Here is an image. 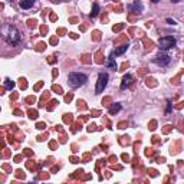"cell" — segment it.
<instances>
[{
  "label": "cell",
  "instance_id": "e0dca14e",
  "mask_svg": "<svg viewBox=\"0 0 184 184\" xmlns=\"http://www.w3.org/2000/svg\"><path fill=\"white\" fill-rule=\"evenodd\" d=\"M171 2H174V3H177V2H180V0H171Z\"/></svg>",
  "mask_w": 184,
  "mask_h": 184
},
{
  "label": "cell",
  "instance_id": "7a4b0ae2",
  "mask_svg": "<svg viewBox=\"0 0 184 184\" xmlns=\"http://www.w3.org/2000/svg\"><path fill=\"white\" fill-rule=\"evenodd\" d=\"M88 81V76L85 73H81V72H72L68 76V82L72 88H79V86H84Z\"/></svg>",
  "mask_w": 184,
  "mask_h": 184
},
{
  "label": "cell",
  "instance_id": "9a60e30c",
  "mask_svg": "<svg viewBox=\"0 0 184 184\" xmlns=\"http://www.w3.org/2000/svg\"><path fill=\"white\" fill-rule=\"evenodd\" d=\"M167 22L170 23V25H176V23H177V22L174 20V19H167Z\"/></svg>",
  "mask_w": 184,
  "mask_h": 184
},
{
  "label": "cell",
  "instance_id": "6da1fadb",
  "mask_svg": "<svg viewBox=\"0 0 184 184\" xmlns=\"http://www.w3.org/2000/svg\"><path fill=\"white\" fill-rule=\"evenodd\" d=\"M0 38L10 46H17L22 42V32L12 23H4L0 27Z\"/></svg>",
  "mask_w": 184,
  "mask_h": 184
},
{
  "label": "cell",
  "instance_id": "5bb4252c",
  "mask_svg": "<svg viewBox=\"0 0 184 184\" xmlns=\"http://www.w3.org/2000/svg\"><path fill=\"white\" fill-rule=\"evenodd\" d=\"M165 112H167V114L171 112V102H170V101L167 102V111H165Z\"/></svg>",
  "mask_w": 184,
  "mask_h": 184
},
{
  "label": "cell",
  "instance_id": "9c48e42d",
  "mask_svg": "<svg viewBox=\"0 0 184 184\" xmlns=\"http://www.w3.org/2000/svg\"><path fill=\"white\" fill-rule=\"evenodd\" d=\"M131 10H134V12H138L141 13L142 12V3H140V2H134V3L130 6Z\"/></svg>",
  "mask_w": 184,
  "mask_h": 184
},
{
  "label": "cell",
  "instance_id": "8992f818",
  "mask_svg": "<svg viewBox=\"0 0 184 184\" xmlns=\"http://www.w3.org/2000/svg\"><path fill=\"white\" fill-rule=\"evenodd\" d=\"M128 43H127V45H121V46H118L117 49H114L112 50V53H111V56H109V58H112V59H115L117 58V56H119V55H122V53H125L127 52V49H128Z\"/></svg>",
  "mask_w": 184,
  "mask_h": 184
},
{
  "label": "cell",
  "instance_id": "ba28073f",
  "mask_svg": "<svg viewBox=\"0 0 184 184\" xmlns=\"http://www.w3.org/2000/svg\"><path fill=\"white\" fill-rule=\"evenodd\" d=\"M35 4V0H20V3H19V6H20L23 10H27V9H32Z\"/></svg>",
  "mask_w": 184,
  "mask_h": 184
},
{
  "label": "cell",
  "instance_id": "277c9868",
  "mask_svg": "<svg viewBox=\"0 0 184 184\" xmlns=\"http://www.w3.org/2000/svg\"><path fill=\"white\" fill-rule=\"evenodd\" d=\"M177 43V40L173 36H164V38H161L158 40V45L160 48L163 50H168V49H171V48H174Z\"/></svg>",
  "mask_w": 184,
  "mask_h": 184
},
{
  "label": "cell",
  "instance_id": "30bf717a",
  "mask_svg": "<svg viewBox=\"0 0 184 184\" xmlns=\"http://www.w3.org/2000/svg\"><path fill=\"white\" fill-rule=\"evenodd\" d=\"M98 13H99V4L94 3V6H92V12H91V17L92 19H95V17L98 16Z\"/></svg>",
  "mask_w": 184,
  "mask_h": 184
},
{
  "label": "cell",
  "instance_id": "3957f363",
  "mask_svg": "<svg viewBox=\"0 0 184 184\" xmlns=\"http://www.w3.org/2000/svg\"><path fill=\"white\" fill-rule=\"evenodd\" d=\"M108 73H105V72H101L99 75H98V81H96V88H95V92L96 94H101V92H104V89L107 88V85H108Z\"/></svg>",
  "mask_w": 184,
  "mask_h": 184
},
{
  "label": "cell",
  "instance_id": "5b68a950",
  "mask_svg": "<svg viewBox=\"0 0 184 184\" xmlns=\"http://www.w3.org/2000/svg\"><path fill=\"white\" fill-rule=\"evenodd\" d=\"M170 62H171V58H170L168 55H158V56L155 58V63H158L161 66H167Z\"/></svg>",
  "mask_w": 184,
  "mask_h": 184
},
{
  "label": "cell",
  "instance_id": "52a82bcc",
  "mask_svg": "<svg viewBox=\"0 0 184 184\" xmlns=\"http://www.w3.org/2000/svg\"><path fill=\"white\" fill-rule=\"evenodd\" d=\"M131 82H132V76H131L130 73L124 75V76H122V81H121V89L128 88V86L131 85Z\"/></svg>",
  "mask_w": 184,
  "mask_h": 184
},
{
  "label": "cell",
  "instance_id": "8fae6325",
  "mask_svg": "<svg viewBox=\"0 0 184 184\" xmlns=\"http://www.w3.org/2000/svg\"><path fill=\"white\" fill-rule=\"evenodd\" d=\"M119 111H121V104H115L109 108V114H111V115H115V114L119 112Z\"/></svg>",
  "mask_w": 184,
  "mask_h": 184
},
{
  "label": "cell",
  "instance_id": "4fadbf2b",
  "mask_svg": "<svg viewBox=\"0 0 184 184\" xmlns=\"http://www.w3.org/2000/svg\"><path fill=\"white\" fill-rule=\"evenodd\" d=\"M108 66H111L112 69H117V63L114 62L112 58H108Z\"/></svg>",
  "mask_w": 184,
  "mask_h": 184
},
{
  "label": "cell",
  "instance_id": "7c38bea8",
  "mask_svg": "<svg viewBox=\"0 0 184 184\" xmlns=\"http://www.w3.org/2000/svg\"><path fill=\"white\" fill-rule=\"evenodd\" d=\"M4 86H6V89L10 91V89L15 88V82H12L10 79H6V81H4Z\"/></svg>",
  "mask_w": 184,
  "mask_h": 184
},
{
  "label": "cell",
  "instance_id": "2e32d148",
  "mask_svg": "<svg viewBox=\"0 0 184 184\" xmlns=\"http://www.w3.org/2000/svg\"><path fill=\"white\" fill-rule=\"evenodd\" d=\"M160 0H153V3H158Z\"/></svg>",
  "mask_w": 184,
  "mask_h": 184
}]
</instances>
